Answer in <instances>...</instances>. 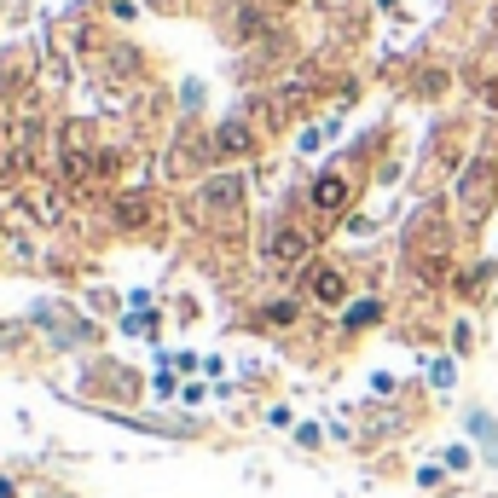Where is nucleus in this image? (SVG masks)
Listing matches in <instances>:
<instances>
[{"label":"nucleus","instance_id":"nucleus-1","mask_svg":"<svg viewBox=\"0 0 498 498\" xmlns=\"http://www.w3.org/2000/svg\"><path fill=\"white\" fill-rule=\"evenodd\" d=\"M197 204H204L209 214H232L244 204V180L238 174H221V180H204V192H197Z\"/></svg>","mask_w":498,"mask_h":498},{"label":"nucleus","instance_id":"nucleus-2","mask_svg":"<svg viewBox=\"0 0 498 498\" xmlns=\"http://www.w3.org/2000/svg\"><path fill=\"white\" fill-rule=\"evenodd\" d=\"M267 255L278 261V267H295V261L314 255V238H307L302 226H278V232H273V244H267Z\"/></svg>","mask_w":498,"mask_h":498},{"label":"nucleus","instance_id":"nucleus-3","mask_svg":"<svg viewBox=\"0 0 498 498\" xmlns=\"http://www.w3.org/2000/svg\"><path fill=\"white\" fill-rule=\"evenodd\" d=\"M487 204H493V163H475L470 174H463V209L481 214Z\"/></svg>","mask_w":498,"mask_h":498},{"label":"nucleus","instance_id":"nucleus-4","mask_svg":"<svg viewBox=\"0 0 498 498\" xmlns=\"http://www.w3.org/2000/svg\"><path fill=\"white\" fill-rule=\"evenodd\" d=\"M151 221V197L145 192H128V197H116V226H145Z\"/></svg>","mask_w":498,"mask_h":498},{"label":"nucleus","instance_id":"nucleus-5","mask_svg":"<svg viewBox=\"0 0 498 498\" xmlns=\"http://www.w3.org/2000/svg\"><path fill=\"white\" fill-rule=\"evenodd\" d=\"M314 295H319L324 307H336L342 295H348V278H342L336 267H314Z\"/></svg>","mask_w":498,"mask_h":498},{"label":"nucleus","instance_id":"nucleus-6","mask_svg":"<svg viewBox=\"0 0 498 498\" xmlns=\"http://www.w3.org/2000/svg\"><path fill=\"white\" fill-rule=\"evenodd\" d=\"M314 204L319 209H342V204H348V180H342V174H319L314 180Z\"/></svg>","mask_w":498,"mask_h":498},{"label":"nucleus","instance_id":"nucleus-7","mask_svg":"<svg viewBox=\"0 0 498 498\" xmlns=\"http://www.w3.org/2000/svg\"><path fill=\"white\" fill-rule=\"evenodd\" d=\"M214 145H221L226 157H244V151L255 145V134H249V122H226V128L214 134Z\"/></svg>","mask_w":498,"mask_h":498},{"label":"nucleus","instance_id":"nucleus-8","mask_svg":"<svg viewBox=\"0 0 498 498\" xmlns=\"http://www.w3.org/2000/svg\"><path fill=\"white\" fill-rule=\"evenodd\" d=\"M377 314H383L377 302H360V307H348V319H342V324H348V331H365V324H377Z\"/></svg>","mask_w":498,"mask_h":498},{"label":"nucleus","instance_id":"nucleus-9","mask_svg":"<svg viewBox=\"0 0 498 498\" xmlns=\"http://www.w3.org/2000/svg\"><path fill=\"white\" fill-rule=\"evenodd\" d=\"M487 278H493V267H470V273L458 278V290H463V295H481V284H487Z\"/></svg>","mask_w":498,"mask_h":498},{"label":"nucleus","instance_id":"nucleus-10","mask_svg":"<svg viewBox=\"0 0 498 498\" xmlns=\"http://www.w3.org/2000/svg\"><path fill=\"white\" fill-rule=\"evenodd\" d=\"M267 319H273V324H290V319H295V302H273Z\"/></svg>","mask_w":498,"mask_h":498},{"label":"nucleus","instance_id":"nucleus-11","mask_svg":"<svg viewBox=\"0 0 498 498\" xmlns=\"http://www.w3.org/2000/svg\"><path fill=\"white\" fill-rule=\"evenodd\" d=\"M0 87H6V65H0Z\"/></svg>","mask_w":498,"mask_h":498},{"label":"nucleus","instance_id":"nucleus-12","mask_svg":"<svg viewBox=\"0 0 498 498\" xmlns=\"http://www.w3.org/2000/svg\"><path fill=\"white\" fill-rule=\"evenodd\" d=\"M157 6H174V0H157Z\"/></svg>","mask_w":498,"mask_h":498}]
</instances>
